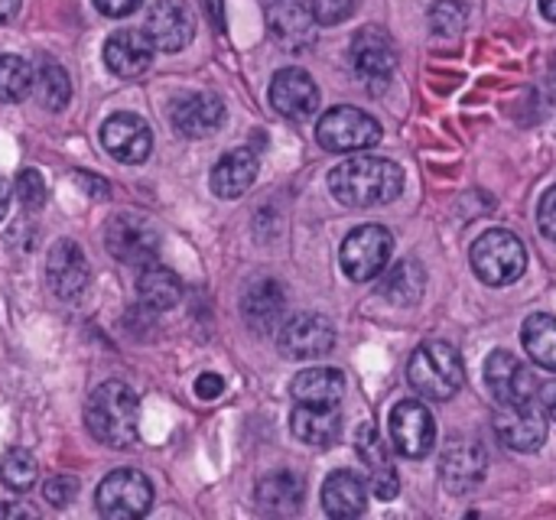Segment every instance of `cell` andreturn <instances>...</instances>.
<instances>
[{
	"label": "cell",
	"instance_id": "1",
	"mask_svg": "<svg viewBox=\"0 0 556 520\" xmlns=\"http://www.w3.org/2000/svg\"><path fill=\"white\" fill-rule=\"evenodd\" d=\"M329 189L349 208L391 205L404 192V169L384 156H352L329 173Z\"/></svg>",
	"mask_w": 556,
	"mask_h": 520
},
{
	"label": "cell",
	"instance_id": "20",
	"mask_svg": "<svg viewBox=\"0 0 556 520\" xmlns=\"http://www.w3.org/2000/svg\"><path fill=\"white\" fill-rule=\"evenodd\" d=\"M495 433L515 453H538L547 443V417L534 407V401L521 407H505L495 417Z\"/></svg>",
	"mask_w": 556,
	"mask_h": 520
},
{
	"label": "cell",
	"instance_id": "17",
	"mask_svg": "<svg viewBox=\"0 0 556 520\" xmlns=\"http://www.w3.org/2000/svg\"><path fill=\"white\" fill-rule=\"evenodd\" d=\"M147 36L160 52H179L195 36V16L186 0H156L147 13Z\"/></svg>",
	"mask_w": 556,
	"mask_h": 520
},
{
	"label": "cell",
	"instance_id": "36",
	"mask_svg": "<svg viewBox=\"0 0 556 520\" xmlns=\"http://www.w3.org/2000/svg\"><path fill=\"white\" fill-rule=\"evenodd\" d=\"M16 195H20V205L23 208H29V212H39L42 205H46V182H42V176L36 173V169H23L20 176H16Z\"/></svg>",
	"mask_w": 556,
	"mask_h": 520
},
{
	"label": "cell",
	"instance_id": "15",
	"mask_svg": "<svg viewBox=\"0 0 556 520\" xmlns=\"http://www.w3.org/2000/svg\"><path fill=\"white\" fill-rule=\"evenodd\" d=\"M169 121L176 134L189 140H202V137H212L225 124V104L212 91H189L169 104Z\"/></svg>",
	"mask_w": 556,
	"mask_h": 520
},
{
	"label": "cell",
	"instance_id": "21",
	"mask_svg": "<svg viewBox=\"0 0 556 520\" xmlns=\"http://www.w3.org/2000/svg\"><path fill=\"white\" fill-rule=\"evenodd\" d=\"M153 52L156 46L147 29H117L104 42V65L117 78H137L153 65Z\"/></svg>",
	"mask_w": 556,
	"mask_h": 520
},
{
	"label": "cell",
	"instance_id": "32",
	"mask_svg": "<svg viewBox=\"0 0 556 520\" xmlns=\"http://www.w3.org/2000/svg\"><path fill=\"white\" fill-rule=\"evenodd\" d=\"M521 339L525 348L531 355V362L544 371H556V319L547 313H534L525 326H521Z\"/></svg>",
	"mask_w": 556,
	"mask_h": 520
},
{
	"label": "cell",
	"instance_id": "14",
	"mask_svg": "<svg viewBox=\"0 0 556 520\" xmlns=\"http://www.w3.org/2000/svg\"><path fill=\"white\" fill-rule=\"evenodd\" d=\"M270 104L277 114L290 117V121H306L319 111V85L313 81L309 72L303 68H280L270 78Z\"/></svg>",
	"mask_w": 556,
	"mask_h": 520
},
{
	"label": "cell",
	"instance_id": "26",
	"mask_svg": "<svg viewBox=\"0 0 556 520\" xmlns=\"http://www.w3.org/2000/svg\"><path fill=\"white\" fill-rule=\"evenodd\" d=\"M313 10L303 0H274L270 7V29L283 49H303L313 42Z\"/></svg>",
	"mask_w": 556,
	"mask_h": 520
},
{
	"label": "cell",
	"instance_id": "19",
	"mask_svg": "<svg viewBox=\"0 0 556 520\" xmlns=\"http://www.w3.org/2000/svg\"><path fill=\"white\" fill-rule=\"evenodd\" d=\"M485 449L472 440H456L446 446L443 459H440V479L453 495H469L485 482Z\"/></svg>",
	"mask_w": 556,
	"mask_h": 520
},
{
	"label": "cell",
	"instance_id": "25",
	"mask_svg": "<svg viewBox=\"0 0 556 520\" xmlns=\"http://www.w3.org/2000/svg\"><path fill=\"white\" fill-rule=\"evenodd\" d=\"M257 505L261 511L267 515H296L303 508V495H306V482L290 472V469H280V472H270L257 482Z\"/></svg>",
	"mask_w": 556,
	"mask_h": 520
},
{
	"label": "cell",
	"instance_id": "38",
	"mask_svg": "<svg viewBox=\"0 0 556 520\" xmlns=\"http://www.w3.org/2000/svg\"><path fill=\"white\" fill-rule=\"evenodd\" d=\"M75 492H78V479H72V475H52V479L42 485V498H46L52 508H65V505L75 498Z\"/></svg>",
	"mask_w": 556,
	"mask_h": 520
},
{
	"label": "cell",
	"instance_id": "33",
	"mask_svg": "<svg viewBox=\"0 0 556 520\" xmlns=\"http://www.w3.org/2000/svg\"><path fill=\"white\" fill-rule=\"evenodd\" d=\"M33 91V65L20 55H0V101L16 104Z\"/></svg>",
	"mask_w": 556,
	"mask_h": 520
},
{
	"label": "cell",
	"instance_id": "4",
	"mask_svg": "<svg viewBox=\"0 0 556 520\" xmlns=\"http://www.w3.org/2000/svg\"><path fill=\"white\" fill-rule=\"evenodd\" d=\"M472 270L485 287H508L515 280L525 277L528 270V251L518 241V234L505 231V228H492L485 234H479V241L472 244Z\"/></svg>",
	"mask_w": 556,
	"mask_h": 520
},
{
	"label": "cell",
	"instance_id": "44",
	"mask_svg": "<svg viewBox=\"0 0 556 520\" xmlns=\"http://www.w3.org/2000/svg\"><path fill=\"white\" fill-rule=\"evenodd\" d=\"M541 401H544V410H547V417H554L556 420V381L554 384H547V388L541 391Z\"/></svg>",
	"mask_w": 556,
	"mask_h": 520
},
{
	"label": "cell",
	"instance_id": "28",
	"mask_svg": "<svg viewBox=\"0 0 556 520\" xmlns=\"http://www.w3.org/2000/svg\"><path fill=\"white\" fill-rule=\"evenodd\" d=\"M137 296H140V303L147 306V309H153V313H163V309H173L176 303H179V296H182V283H179V277L169 270V267H163V264H147V267H140V277H137Z\"/></svg>",
	"mask_w": 556,
	"mask_h": 520
},
{
	"label": "cell",
	"instance_id": "46",
	"mask_svg": "<svg viewBox=\"0 0 556 520\" xmlns=\"http://www.w3.org/2000/svg\"><path fill=\"white\" fill-rule=\"evenodd\" d=\"M20 10V0H0V23H7Z\"/></svg>",
	"mask_w": 556,
	"mask_h": 520
},
{
	"label": "cell",
	"instance_id": "16",
	"mask_svg": "<svg viewBox=\"0 0 556 520\" xmlns=\"http://www.w3.org/2000/svg\"><path fill=\"white\" fill-rule=\"evenodd\" d=\"M91 280V270H88V261H85V251L62 238L49 248V261H46V283L49 290L59 296V300H78L85 293Z\"/></svg>",
	"mask_w": 556,
	"mask_h": 520
},
{
	"label": "cell",
	"instance_id": "39",
	"mask_svg": "<svg viewBox=\"0 0 556 520\" xmlns=\"http://www.w3.org/2000/svg\"><path fill=\"white\" fill-rule=\"evenodd\" d=\"M538 225H541L544 238L556 241V186H551V189L544 192V199H541V205H538Z\"/></svg>",
	"mask_w": 556,
	"mask_h": 520
},
{
	"label": "cell",
	"instance_id": "45",
	"mask_svg": "<svg viewBox=\"0 0 556 520\" xmlns=\"http://www.w3.org/2000/svg\"><path fill=\"white\" fill-rule=\"evenodd\" d=\"M7 208H10V182L0 176V221L7 218Z\"/></svg>",
	"mask_w": 556,
	"mask_h": 520
},
{
	"label": "cell",
	"instance_id": "31",
	"mask_svg": "<svg viewBox=\"0 0 556 520\" xmlns=\"http://www.w3.org/2000/svg\"><path fill=\"white\" fill-rule=\"evenodd\" d=\"M427 290V274L417 261H397L381 280V293L394 306H417Z\"/></svg>",
	"mask_w": 556,
	"mask_h": 520
},
{
	"label": "cell",
	"instance_id": "30",
	"mask_svg": "<svg viewBox=\"0 0 556 520\" xmlns=\"http://www.w3.org/2000/svg\"><path fill=\"white\" fill-rule=\"evenodd\" d=\"M33 94H36V101H39L46 111H62V107L68 104V98H72L68 72H65L55 59L42 55V59L36 62V68H33Z\"/></svg>",
	"mask_w": 556,
	"mask_h": 520
},
{
	"label": "cell",
	"instance_id": "40",
	"mask_svg": "<svg viewBox=\"0 0 556 520\" xmlns=\"http://www.w3.org/2000/svg\"><path fill=\"white\" fill-rule=\"evenodd\" d=\"M222 391H225V381L218 378V375H202L199 381H195V394H199V401H218L222 397Z\"/></svg>",
	"mask_w": 556,
	"mask_h": 520
},
{
	"label": "cell",
	"instance_id": "11",
	"mask_svg": "<svg viewBox=\"0 0 556 520\" xmlns=\"http://www.w3.org/2000/svg\"><path fill=\"white\" fill-rule=\"evenodd\" d=\"M277 345L293 362H316L336 348V329L319 313H300L280 329Z\"/></svg>",
	"mask_w": 556,
	"mask_h": 520
},
{
	"label": "cell",
	"instance_id": "8",
	"mask_svg": "<svg viewBox=\"0 0 556 520\" xmlns=\"http://www.w3.org/2000/svg\"><path fill=\"white\" fill-rule=\"evenodd\" d=\"M104 244L114 261H121L127 267H147L156 261L160 234H156L153 221L143 218L140 212H117L104 228Z\"/></svg>",
	"mask_w": 556,
	"mask_h": 520
},
{
	"label": "cell",
	"instance_id": "2",
	"mask_svg": "<svg viewBox=\"0 0 556 520\" xmlns=\"http://www.w3.org/2000/svg\"><path fill=\"white\" fill-rule=\"evenodd\" d=\"M85 423H88V433L111 449L134 446L140 433V401L134 388L124 381L98 384L85 404Z\"/></svg>",
	"mask_w": 556,
	"mask_h": 520
},
{
	"label": "cell",
	"instance_id": "23",
	"mask_svg": "<svg viewBox=\"0 0 556 520\" xmlns=\"http://www.w3.org/2000/svg\"><path fill=\"white\" fill-rule=\"evenodd\" d=\"M365 508H368V489H365L362 475H355L349 469H336L323 482V511L329 518H358V515H365Z\"/></svg>",
	"mask_w": 556,
	"mask_h": 520
},
{
	"label": "cell",
	"instance_id": "37",
	"mask_svg": "<svg viewBox=\"0 0 556 520\" xmlns=\"http://www.w3.org/2000/svg\"><path fill=\"white\" fill-rule=\"evenodd\" d=\"M358 0H313V16L319 26H339L355 13Z\"/></svg>",
	"mask_w": 556,
	"mask_h": 520
},
{
	"label": "cell",
	"instance_id": "27",
	"mask_svg": "<svg viewBox=\"0 0 556 520\" xmlns=\"http://www.w3.org/2000/svg\"><path fill=\"white\" fill-rule=\"evenodd\" d=\"M283 306H287V296L280 290L277 280H257L248 287L244 300H241V313H244V322L254 329V332H270L280 316H283Z\"/></svg>",
	"mask_w": 556,
	"mask_h": 520
},
{
	"label": "cell",
	"instance_id": "47",
	"mask_svg": "<svg viewBox=\"0 0 556 520\" xmlns=\"http://www.w3.org/2000/svg\"><path fill=\"white\" fill-rule=\"evenodd\" d=\"M541 13H544L551 23H556V0H541Z\"/></svg>",
	"mask_w": 556,
	"mask_h": 520
},
{
	"label": "cell",
	"instance_id": "35",
	"mask_svg": "<svg viewBox=\"0 0 556 520\" xmlns=\"http://www.w3.org/2000/svg\"><path fill=\"white\" fill-rule=\"evenodd\" d=\"M430 23L440 36H459L466 26V7L456 0H440L430 13Z\"/></svg>",
	"mask_w": 556,
	"mask_h": 520
},
{
	"label": "cell",
	"instance_id": "34",
	"mask_svg": "<svg viewBox=\"0 0 556 520\" xmlns=\"http://www.w3.org/2000/svg\"><path fill=\"white\" fill-rule=\"evenodd\" d=\"M36 459L33 453L26 449H10L3 459H0V482L10 489V492H29L33 482H36Z\"/></svg>",
	"mask_w": 556,
	"mask_h": 520
},
{
	"label": "cell",
	"instance_id": "13",
	"mask_svg": "<svg viewBox=\"0 0 556 520\" xmlns=\"http://www.w3.org/2000/svg\"><path fill=\"white\" fill-rule=\"evenodd\" d=\"M101 147L108 150V156H114L117 163L137 166L150 156L153 150V130L140 114L130 111H117L101 124Z\"/></svg>",
	"mask_w": 556,
	"mask_h": 520
},
{
	"label": "cell",
	"instance_id": "43",
	"mask_svg": "<svg viewBox=\"0 0 556 520\" xmlns=\"http://www.w3.org/2000/svg\"><path fill=\"white\" fill-rule=\"evenodd\" d=\"M78 179H81V186H88V189H91V195H94V199H108V186H104V179L88 176V173H78Z\"/></svg>",
	"mask_w": 556,
	"mask_h": 520
},
{
	"label": "cell",
	"instance_id": "6",
	"mask_svg": "<svg viewBox=\"0 0 556 520\" xmlns=\"http://www.w3.org/2000/svg\"><path fill=\"white\" fill-rule=\"evenodd\" d=\"M316 140L329 153H355V150H371L381 140V124L365 114L362 107H332L319 117Z\"/></svg>",
	"mask_w": 556,
	"mask_h": 520
},
{
	"label": "cell",
	"instance_id": "3",
	"mask_svg": "<svg viewBox=\"0 0 556 520\" xmlns=\"http://www.w3.org/2000/svg\"><path fill=\"white\" fill-rule=\"evenodd\" d=\"M407 381L427 401H453L466 384V365L459 348L440 339L417 345L407 362Z\"/></svg>",
	"mask_w": 556,
	"mask_h": 520
},
{
	"label": "cell",
	"instance_id": "42",
	"mask_svg": "<svg viewBox=\"0 0 556 520\" xmlns=\"http://www.w3.org/2000/svg\"><path fill=\"white\" fill-rule=\"evenodd\" d=\"M3 518H36V511L26 508V505H20V502H3L0 505V520Z\"/></svg>",
	"mask_w": 556,
	"mask_h": 520
},
{
	"label": "cell",
	"instance_id": "12",
	"mask_svg": "<svg viewBox=\"0 0 556 520\" xmlns=\"http://www.w3.org/2000/svg\"><path fill=\"white\" fill-rule=\"evenodd\" d=\"M391 443L404 459L430 456L437 443V420L420 401H401L391 410Z\"/></svg>",
	"mask_w": 556,
	"mask_h": 520
},
{
	"label": "cell",
	"instance_id": "5",
	"mask_svg": "<svg viewBox=\"0 0 556 520\" xmlns=\"http://www.w3.org/2000/svg\"><path fill=\"white\" fill-rule=\"evenodd\" d=\"M94 508L108 520L143 518L153 508V485L137 469H114L94 492Z\"/></svg>",
	"mask_w": 556,
	"mask_h": 520
},
{
	"label": "cell",
	"instance_id": "41",
	"mask_svg": "<svg viewBox=\"0 0 556 520\" xmlns=\"http://www.w3.org/2000/svg\"><path fill=\"white\" fill-rule=\"evenodd\" d=\"M140 3H143V0H94V7H98L104 16H114V20L130 16Z\"/></svg>",
	"mask_w": 556,
	"mask_h": 520
},
{
	"label": "cell",
	"instance_id": "7",
	"mask_svg": "<svg viewBox=\"0 0 556 520\" xmlns=\"http://www.w3.org/2000/svg\"><path fill=\"white\" fill-rule=\"evenodd\" d=\"M394 251V234L384 225H362L342 241V270L355 283H371L384 274Z\"/></svg>",
	"mask_w": 556,
	"mask_h": 520
},
{
	"label": "cell",
	"instance_id": "22",
	"mask_svg": "<svg viewBox=\"0 0 556 520\" xmlns=\"http://www.w3.org/2000/svg\"><path fill=\"white\" fill-rule=\"evenodd\" d=\"M290 430L300 443L329 449L342 436V410L339 404H296L290 417Z\"/></svg>",
	"mask_w": 556,
	"mask_h": 520
},
{
	"label": "cell",
	"instance_id": "10",
	"mask_svg": "<svg viewBox=\"0 0 556 520\" xmlns=\"http://www.w3.org/2000/svg\"><path fill=\"white\" fill-rule=\"evenodd\" d=\"M485 388L492 391V397L502 404V407H521V404H531L538 397V378L534 371L518 362L511 352L498 348L485 358Z\"/></svg>",
	"mask_w": 556,
	"mask_h": 520
},
{
	"label": "cell",
	"instance_id": "9",
	"mask_svg": "<svg viewBox=\"0 0 556 520\" xmlns=\"http://www.w3.org/2000/svg\"><path fill=\"white\" fill-rule=\"evenodd\" d=\"M349 59H352L355 75L368 88H384L394 78V72H397V46H394V39L381 26L358 29L355 39H352Z\"/></svg>",
	"mask_w": 556,
	"mask_h": 520
},
{
	"label": "cell",
	"instance_id": "24",
	"mask_svg": "<svg viewBox=\"0 0 556 520\" xmlns=\"http://www.w3.org/2000/svg\"><path fill=\"white\" fill-rule=\"evenodd\" d=\"M257 179V156L251 150H231L212 166V192L218 199H238L244 195Z\"/></svg>",
	"mask_w": 556,
	"mask_h": 520
},
{
	"label": "cell",
	"instance_id": "29",
	"mask_svg": "<svg viewBox=\"0 0 556 520\" xmlns=\"http://www.w3.org/2000/svg\"><path fill=\"white\" fill-rule=\"evenodd\" d=\"M290 394L300 404H339L345 394V375L336 368H306L293 378Z\"/></svg>",
	"mask_w": 556,
	"mask_h": 520
},
{
	"label": "cell",
	"instance_id": "18",
	"mask_svg": "<svg viewBox=\"0 0 556 520\" xmlns=\"http://www.w3.org/2000/svg\"><path fill=\"white\" fill-rule=\"evenodd\" d=\"M355 449H358V459L365 462L368 469V479H371V489H375V498L381 502H394L401 495V475L394 469V459L378 433L375 423H362L358 433H355Z\"/></svg>",
	"mask_w": 556,
	"mask_h": 520
}]
</instances>
